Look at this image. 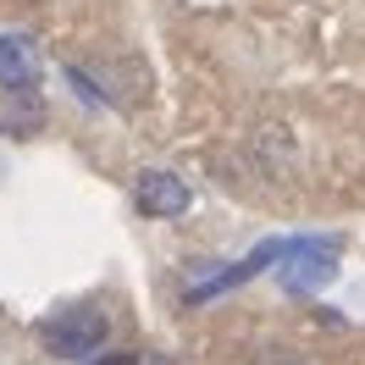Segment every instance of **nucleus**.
I'll use <instances>...</instances> for the list:
<instances>
[{"label":"nucleus","instance_id":"obj_1","mask_svg":"<svg viewBox=\"0 0 365 365\" xmlns=\"http://www.w3.org/2000/svg\"><path fill=\"white\" fill-rule=\"evenodd\" d=\"M106 338H111V316L94 310V304H72L61 316L39 321V343L56 360H89V354L106 349Z\"/></svg>","mask_w":365,"mask_h":365},{"label":"nucleus","instance_id":"obj_2","mask_svg":"<svg viewBox=\"0 0 365 365\" xmlns=\"http://www.w3.org/2000/svg\"><path fill=\"white\" fill-rule=\"evenodd\" d=\"M338 277V244H327L321 250L316 238H294V250L277 260V282H282V294H316Z\"/></svg>","mask_w":365,"mask_h":365},{"label":"nucleus","instance_id":"obj_3","mask_svg":"<svg viewBox=\"0 0 365 365\" xmlns=\"http://www.w3.org/2000/svg\"><path fill=\"white\" fill-rule=\"evenodd\" d=\"M133 205L144 210V216H155V222H172V216L188 210V182L172 178V172H160V166H150V172H138V182H133Z\"/></svg>","mask_w":365,"mask_h":365},{"label":"nucleus","instance_id":"obj_4","mask_svg":"<svg viewBox=\"0 0 365 365\" xmlns=\"http://www.w3.org/2000/svg\"><path fill=\"white\" fill-rule=\"evenodd\" d=\"M0 89H39V50L28 34H0Z\"/></svg>","mask_w":365,"mask_h":365},{"label":"nucleus","instance_id":"obj_5","mask_svg":"<svg viewBox=\"0 0 365 365\" xmlns=\"http://www.w3.org/2000/svg\"><path fill=\"white\" fill-rule=\"evenodd\" d=\"M45 128V100L34 89H0V138H34Z\"/></svg>","mask_w":365,"mask_h":365},{"label":"nucleus","instance_id":"obj_6","mask_svg":"<svg viewBox=\"0 0 365 365\" xmlns=\"http://www.w3.org/2000/svg\"><path fill=\"white\" fill-rule=\"evenodd\" d=\"M94 365H166L160 354H144V349H122V354H100Z\"/></svg>","mask_w":365,"mask_h":365},{"label":"nucleus","instance_id":"obj_7","mask_svg":"<svg viewBox=\"0 0 365 365\" xmlns=\"http://www.w3.org/2000/svg\"><path fill=\"white\" fill-rule=\"evenodd\" d=\"M250 365H304V354L299 349H260Z\"/></svg>","mask_w":365,"mask_h":365},{"label":"nucleus","instance_id":"obj_8","mask_svg":"<svg viewBox=\"0 0 365 365\" xmlns=\"http://www.w3.org/2000/svg\"><path fill=\"white\" fill-rule=\"evenodd\" d=\"M0 178H6V160H0Z\"/></svg>","mask_w":365,"mask_h":365}]
</instances>
